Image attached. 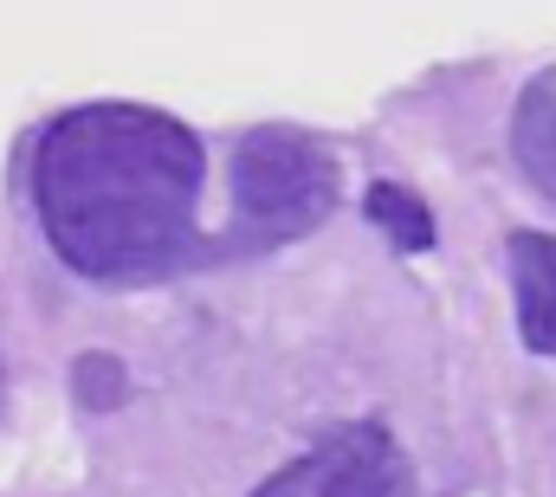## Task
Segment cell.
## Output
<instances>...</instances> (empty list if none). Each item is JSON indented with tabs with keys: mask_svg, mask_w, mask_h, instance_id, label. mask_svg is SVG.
<instances>
[{
	"mask_svg": "<svg viewBox=\"0 0 556 497\" xmlns=\"http://www.w3.org/2000/svg\"><path fill=\"white\" fill-rule=\"evenodd\" d=\"M33 201L72 271L104 284L162 278L194 258L201 142L142 104L65 111L33 149Z\"/></svg>",
	"mask_w": 556,
	"mask_h": 497,
	"instance_id": "1",
	"label": "cell"
},
{
	"mask_svg": "<svg viewBox=\"0 0 556 497\" xmlns=\"http://www.w3.org/2000/svg\"><path fill=\"white\" fill-rule=\"evenodd\" d=\"M337 207V168L317 136L266 124L233 149V227L247 246H278L311 233Z\"/></svg>",
	"mask_w": 556,
	"mask_h": 497,
	"instance_id": "2",
	"label": "cell"
},
{
	"mask_svg": "<svg viewBox=\"0 0 556 497\" xmlns=\"http://www.w3.org/2000/svg\"><path fill=\"white\" fill-rule=\"evenodd\" d=\"M253 497H408V466L382 426H343Z\"/></svg>",
	"mask_w": 556,
	"mask_h": 497,
	"instance_id": "3",
	"label": "cell"
},
{
	"mask_svg": "<svg viewBox=\"0 0 556 497\" xmlns=\"http://www.w3.org/2000/svg\"><path fill=\"white\" fill-rule=\"evenodd\" d=\"M511 291H518V330L538 356H556V240L551 233H511Z\"/></svg>",
	"mask_w": 556,
	"mask_h": 497,
	"instance_id": "4",
	"label": "cell"
},
{
	"mask_svg": "<svg viewBox=\"0 0 556 497\" xmlns=\"http://www.w3.org/2000/svg\"><path fill=\"white\" fill-rule=\"evenodd\" d=\"M511 149H518V168L544 194H556V65L525 85L518 117H511Z\"/></svg>",
	"mask_w": 556,
	"mask_h": 497,
	"instance_id": "5",
	"label": "cell"
},
{
	"mask_svg": "<svg viewBox=\"0 0 556 497\" xmlns=\"http://www.w3.org/2000/svg\"><path fill=\"white\" fill-rule=\"evenodd\" d=\"M369 220L395 240L402 252H420V246H433V214L420 207V194H408V188H395V181H376L369 188Z\"/></svg>",
	"mask_w": 556,
	"mask_h": 497,
	"instance_id": "6",
	"label": "cell"
},
{
	"mask_svg": "<svg viewBox=\"0 0 556 497\" xmlns=\"http://www.w3.org/2000/svg\"><path fill=\"white\" fill-rule=\"evenodd\" d=\"M0 400H7V374H0Z\"/></svg>",
	"mask_w": 556,
	"mask_h": 497,
	"instance_id": "7",
	"label": "cell"
}]
</instances>
